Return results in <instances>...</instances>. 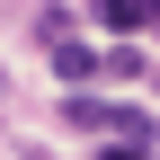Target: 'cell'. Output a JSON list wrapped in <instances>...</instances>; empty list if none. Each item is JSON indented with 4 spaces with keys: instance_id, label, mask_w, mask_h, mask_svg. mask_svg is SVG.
Segmentation results:
<instances>
[{
    "instance_id": "obj_1",
    "label": "cell",
    "mask_w": 160,
    "mask_h": 160,
    "mask_svg": "<svg viewBox=\"0 0 160 160\" xmlns=\"http://www.w3.org/2000/svg\"><path fill=\"white\" fill-rule=\"evenodd\" d=\"M71 125L80 133H116V142H151V125H142V107H107V98H71Z\"/></svg>"
},
{
    "instance_id": "obj_2",
    "label": "cell",
    "mask_w": 160,
    "mask_h": 160,
    "mask_svg": "<svg viewBox=\"0 0 160 160\" xmlns=\"http://www.w3.org/2000/svg\"><path fill=\"white\" fill-rule=\"evenodd\" d=\"M89 18L116 27V36H133V27H160V0H89Z\"/></svg>"
},
{
    "instance_id": "obj_3",
    "label": "cell",
    "mask_w": 160,
    "mask_h": 160,
    "mask_svg": "<svg viewBox=\"0 0 160 160\" xmlns=\"http://www.w3.org/2000/svg\"><path fill=\"white\" fill-rule=\"evenodd\" d=\"M53 71L80 89V80H98V71H107V53H98V45H80V36H62V45H53Z\"/></svg>"
},
{
    "instance_id": "obj_4",
    "label": "cell",
    "mask_w": 160,
    "mask_h": 160,
    "mask_svg": "<svg viewBox=\"0 0 160 160\" xmlns=\"http://www.w3.org/2000/svg\"><path fill=\"white\" fill-rule=\"evenodd\" d=\"M36 36H45V45H62V36H71V9H62V0H53V9H36Z\"/></svg>"
},
{
    "instance_id": "obj_5",
    "label": "cell",
    "mask_w": 160,
    "mask_h": 160,
    "mask_svg": "<svg viewBox=\"0 0 160 160\" xmlns=\"http://www.w3.org/2000/svg\"><path fill=\"white\" fill-rule=\"evenodd\" d=\"M98 160H151V142H116V151H98Z\"/></svg>"
}]
</instances>
